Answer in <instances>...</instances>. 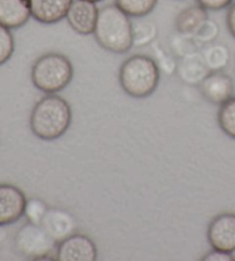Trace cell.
Listing matches in <instances>:
<instances>
[{"label":"cell","mask_w":235,"mask_h":261,"mask_svg":"<svg viewBox=\"0 0 235 261\" xmlns=\"http://www.w3.org/2000/svg\"><path fill=\"white\" fill-rule=\"evenodd\" d=\"M14 246L19 253L29 260L55 259L57 243L40 224L28 222L16 232Z\"/></svg>","instance_id":"obj_5"},{"label":"cell","mask_w":235,"mask_h":261,"mask_svg":"<svg viewBox=\"0 0 235 261\" xmlns=\"http://www.w3.org/2000/svg\"><path fill=\"white\" fill-rule=\"evenodd\" d=\"M154 51H155V61L159 65L160 69L164 70L166 74L171 75L172 73H174L177 70V64L175 60L173 59V56H171L170 53H168L165 51L164 48H162L160 45H157L156 47H154Z\"/></svg>","instance_id":"obj_23"},{"label":"cell","mask_w":235,"mask_h":261,"mask_svg":"<svg viewBox=\"0 0 235 261\" xmlns=\"http://www.w3.org/2000/svg\"><path fill=\"white\" fill-rule=\"evenodd\" d=\"M175 73L184 83L188 85H200L205 76L210 73L201 52H193L180 58Z\"/></svg>","instance_id":"obj_14"},{"label":"cell","mask_w":235,"mask_h":261,"mask_svg":"<svg viewBox=\"0 0 235 261\" xmlns=\"http://www.w3.org/2000/svg\"><path fill=\"white\" fill-rule=\"evenodd\" d=\"M159 0H115V4L130 17H144L155 10Z\"/></svg>","instance_id":"obj_17"},{"label":"cell","mask_w":235,"mask_h":261,"mask_svg":"<svg viewBox=\"0 0 235 261\" xmlns=\"http://www.w3.org/2000/svg\"><path fill=\"white\" fill-rule=\"evenodd\" d=\"M200 52L210 71H221L229 64L230 52L225 44L212 42L203 45Z\"/></svg>","instance_id":"obj_16"},{"label":"cell","mask_w":235,"mask_h":261,"mask_svg":"<svg viewBox=\"0 0 235 261\" xmlns=\"http://www.w3.org/2000/svg\"><path fill=\"white\" fill-rule=\"evenodd\" d=\"M211 249L235 252V213H221L211 220L207 231Z\"/></svg>","instance_id":"obj_7"},{"label":"cell","mask_w":235,"mask_h":261,"mask_svg":"<svg viewBox=\"0 0 235 261\" xmlns=\"http://www.w3.org/2000/svg\"><path fill=\"white\" fill-rule=\"evenodd\" d=\"M29 0H0V24L8 29H19L30 20Z\"/></svg>","instance_id":"obj_13"},{"label":"cell","mask_w":235,"mask_h":261,"mask_svg":"<svg viewBox=\"0 0 235 261\" xmlns=\"http://www.w3.org/2000/svg\"><path fill=\"white\" fill-rule=\"evenodd\" d=\"M90 2H93V3H100V2H103V0H90Z\"/></svg>","instance_id":"obj_27"},{"label":"cell","mask_w":235,"mask_h":261,"mask_svg":"<svg viewBox=\"0 0 235 261\" xmlns=\"http://www.w3.org/2000/svg\"><path fill=\"white\" fill-rule=\"evenodd\" d=\"M219 128L229 138L235 139V97L220 105L217 115Z\"/></svg>","instance_id":"obj_18"},{"label":"cell","mask_w":235,"mask_h":261,"mask_svg":"<svg viewBox=\"0 0 235 261\" xmlns=\"http://www.w3.org/2000/svg\"><path fill=\"white\" fill-rule=\"evenodd\" d=\"M97 259V245L86 235L75 232L57 244L55 252L57 261H96Z\"/></svg>","instance_id":"obj_6"},{"label":"cell","mask_w":235,"mask_h":261,"mask_svg":"<svg viewBox=\"0 0 235 261\" xmlns=\"http://www.w3.org/2000/svg\"><path fill=\"white\" fill-rule=\"evenodd\" d=\"M93 36L103 49L124 55L133 47V23L116 4H109L99 11Z\"/></svg>","instance_id":"obj_2"},{"label":"cell","mask_w":235,"mask_h":261,"mask_svg":"<svg viewBox=\"0 0 235 261\" xmlns=\"http://www.w3.org/2000/svg\"><path fill=\"white\" fill-rule=\"evenodd\" d=\"M161 69L153 57L134 55L122 64L119 71L120 85L128 96L143 99L156 91Z\"/></svg>","instance_id":"obj_3"},{"label":"cell","mask_w":235,"mask_h":261,"mask_svg":"<svg viewBox=\"0 0 235 261\" xmlns=\"http://www.w3.org/2000/svg\"><path fill=\"white\" fill-rule=\"evenodd\" d=\"M198 5L208 11H221L228 8L233 4V0H196Z\"/></svg>","instance_id":"obj_24"},{"label":"cell","mask_w":235,"mask_h":261,"mask_svg":"<svg viewBox=\"0 0 235 261\" xmlns=\"http://www.w3.org/2000/svg\"><path fill=\"white\" fill-rule=\"evenodd\" d=\"M15 51V40L11 29L0 24V66L10 61Z\"/></svg>","instance_id":"obj_20"},{"label":"cell","mask_w":235,"mask_h":261,"mask_svg":"<svg viewBox=\"0 0 235 261\" xmlns=\"http://www.w3.org/2000/svg\"><path fill=\"white\" fill-rule=\"evenodd\" d=\"M72 111L65 98L46 94L36 103L30 115V129L43 141L61 138L71 125Z\"/></svg>","instance_id":"obj_1"},{"label":"cell","mask_w":235,"mask_h":261,"mask_svg":"<svg viewBox=\"0 0 235 261\" xmlns=\"http://www.w3.org/2000/svg\"><path fill=\"white\" fill-rule=\"evenodd\" d=\"M198 87L205 100L214 105H223L234 94L233 80L223 70L210 71Z\"/></svg>","instance_id":"obj_10"},{"label":"cell","mask_w":235,"mask_h":261,"mask_svg":"<svg viewBox=\"0 0 235 261\" xmlns=\"http://www.w3.org/2000/svg\"><path fill=\"white\" fill-rule=\"evenodd\" d=\"M74 0H29L31 15L43 24H55L66 19Z\"/></svg>","instance_id":"obj_12"},{"label":"cell","mask_w":235,"mask_h":261,"mask_svg":"<svg viewBox=\"0 0 235 261\" xmlns=\"http://www.w3.org/2000/svg\"><path fill=\"white\" fill-rule=\"evenodd\" d=\"M202 260L203 261H210V260L211 261H234L235 258L232 253H229V252L212 249L210 252H208V253L203 256Z\"/></svg>","instance_id":"obj_25"},{"label":"cell","mask_w":235,"mask_h":261,"mask_svg":"<svg viewBox=\"0 0 235 261\" xmlns=\"http://www.w3.org/2000/svg\"><path fill=\"white\" fill-rule=\"evenodd\" d=\"M23 191L12 184H0V227L19 221L25 212Z\"/></svg>","instance_id":"obj_9"},{"label":"cell","mask_w":235,"mask_h":261,"mask_svg":"<svg viewBox=\"0 0 235 261\" xmlns=\"http://www.w3.org/2000/svg\"><path fill=\"white\" fill-rule=\"evenodd\" d=\"M226 25L230 35L235 38V3L228 7L227 14H226Z\"/></svg>","instance_id":"obj_26"},{"label":"cell","mask_w":235,"mask_h":261,"mask_svg":"<svg viewBox=\"0 0 235 261\" xmlns=\"http://www.w3.org/2000/svg\"><path fill=\"white\" fill-rule=\"evenodd\" d=\"M157 37V27L154 22L143 21L133 24V46L142 47L152 45Z\"/></svg>","instance_id":"obj_19"},{"label":"cell","mask_w":235,"mask_h":261,"mask_svg":"<svg viewBox=\"0 0 235 261\" xmlns=\"http://www.w3.org/2000/svg\"><path fill=\"white\" fill-rule=\"evenodd\" d=\"M74 74V66L69 58L62 53L48 52L34 62L31 82L44 93H57L71 83Z\"/></svg>","instance_id":"obj_4"},{"label":"cell","mask_w":235,"mask_h":261,"mask_svg":"<svg viewBox=\"0 0 235 261\" xmlns=\"http://www.w3.org/2000/svg\"><path fill=\"white\" fill-rule=\"evenodd\" d=\"M99 8L90 0H74L67 13L66 20L70 28L82 36L93 35L96 30Z\"/></svg>","instance_id":"obj_8"},{"label":"cell","mask_w":235,"mask_h":261,"mask_svg":"<svg viewBox=\"0 0 235 261\" xmlns=\"http://www.w3.org/2000/svg\"><path fill=\"white\" fill-rule=\"evenodd\" d=\"M219 33H220V29H219V25L217 24V22L211 19H208L204 23L201 25V28L193 35V37L195 38L198 45L202 47L203 45L216 42Z\"/></svg>","instance_id":"obj_21"},{"label":"cell","mask_w":235,"mask_h":261,"mask_svg":"<svg viewBox=\"0 0 235 261\" xmlns=\"http://www.w3.org/2000/svg\"><path fill=\"white\" fill-rule=\"evenodd\" d=\"M209 19L208 10L201 5L188 6L175 17V29L179 34L193 36L201 25Z\"/></svg>","instance_id":"obj_15"},{"label":"cell","mask_w":235,"mask_h":261,"mask_svg":"<svg viewBox=\"0 0 235 261\" xmlns=\"http://www.w3.org/2000/svg\"><path fill=\"white\" fill-rule=\"evenodd\" d=\"M40 226L57 244L77 230V221L74 215L62 208H48Z\"/></svg>","instance_id":"obj_11"},{"label":"cell","mask_w":235,"mask_h":261,"mask_svg":"<svg viewBox=\"0 0 235 261\" xmlns=\"http://www.w3.org/2000/svg\"><path fill=\"white\" fill-rule=\"evenodd\" d=\"M47 210L48 207L43 200L33 198V199L26 200L24 217L28 220V222L40 224L45 213L47 212Z\"/></svg>","instance_id":"obj_22"}]
</instances>
